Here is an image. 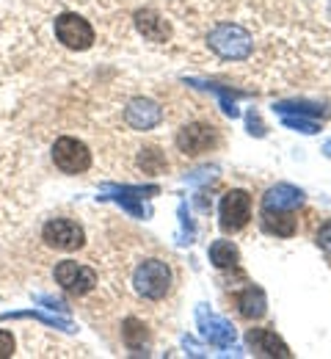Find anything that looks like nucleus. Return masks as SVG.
I'll list each match as a JSON object with an SVG mask.
<instances>
[{"label":"nucleus","mask_w":331,"mask_h":359,"mask_svg":"<svg viewBox=\"0 0 331 359\" xmlns=\"http://www.w3.org/2000/svg\"><path fill=\"white\" fill-rule=\"evenodd\" d=\"M207 45H210V50L218 58H224V61H246L251 55V50H254V39L237 22H218L210 31Z\"/></svg>","instance_id":"1"},{"label":"nucleus","mask_w":331,"mask_h":359,"mask_svg":"<svg viewBox=\"0 0 331 359\" xmlns=\"http://www.w3.org/2000/svg\"><path fill=\"white\" fill-rule=\"evenodd\" d=\"M133 285L143 299H163L171 290V269L163 260H143L133 273Z\"/></svg>","instance_id":"2"},{"label":"nucleus","mask_w":331,"mask_h":359,"mask_svg":"<svg viewBox=\"0 0 331 359\" xmlns=\"http://www.w3.org/2000/svg\"><path fill=\"white\" fill-rule=\"evenodd\" d=\"M52 161H55V166H58L61 172H66V175H80V172H86V169L92 166V152H89V147H86L83 141L64 135V138H58L55 147H52Z\"/></svg>","instance_id":"3"},{"label":"nucleus","mask_w":331,"mask_h":359,"mask_svg":"<svg viewBox=\"0 0 331 359\" xmlns=\"http://www.w3.org/2000/svg\"><path fill=\"white\" fill-rule=\"evenodd\" d=\"M42 238H45L48 246L61 249V252H75V249H80L86 243L83 226L78 222H72V219H52V222H48L45 229H42Z\"/></svg>","instance_id":"4"},{"label":"nucleus","mask_w":331,"mask_h":359,"mask_svg":"<svg viewBox=\"0 0 331 359\" xmlns=\"http://www.w3.org/2000/svg\"><path fill=\"white\" fill-rule=\"evenodd\" d=\"M55 36H58L61 45L69 47V50H89L94 45L92 25L78 14H61L55 20Z\"/></svg>","instance_id":"5"},{"label":"nucleus","mask_w":331,"mask_h":359,"mask_svg":"<svg viewBox=\"0 0 331 359\" xmlns=\"http://www.w3.org/2000/svg\"><path fill=\"white\" fill-rule=\"evenodd\" d=\"M196 323L202 329V337L210 340L213 346H218V348H235V340H237L235 326L230 320H224L221 315L210 313L207 307H199L196 310Z\"/></svg>","instance_id":"6"},{"label":"nucleus","mask_w":331,"mask_h":359,"mask_svg":"<svg viewBox=\"0 0 331 359\" xmlns=\"http://www.w3.org/2000/svg\"><path fill=\"white\" fill-rule=\"evenodd\" d=\"M218 216H221V229L224 232L243 229V226L248 224V219H251V196L246 191H230L221 199Z\"/></svg>","instance_id":"7"},{"label":"nucleus","mask_w":331,"mask_h":359,"mask_svg":"<svg viewBox=\"0 0 331 359\" xmlns=\"http://www.w3.org/2000/svg\"><path fill=\"white\" fill-rule=\"evenodd\" d=\"M55 282L64 290H69L75 296H83L97 285V273L89 266H80L75 260H64V263L55 266Z\"/></svg>","instance_id":"8"},{"label":"nucleus","mask_w":331,"mask_h":359,"mask_svg":"<svg viewBox=\"0 0 331 359\" xmlns=\"http://www.w3.org/2000/svg\"><path fill=\"white\" fill-rule=\"evenodd\" d=\"M125 122L133 128V130H152V128H157L160 122H163V108L157 105V102H152V100H133L130 105H127V111H125Z\"/></svg>","instance_id":"9"},{"label":"nucleus","mask_w":331,"mask_h":359,"mask_svg":"<svg viewBox=\"0 0 331 359\" xmlns=\"http://www.w3.org/2000/svg\"><path fill=\"white\" fill-rule=\"evenodd\" d=\"M246 343L251 346V351L257 357H282V359L293 357V351L287 348V343H284L276 332H271V329H248Z\"/></svg>","instance_id":"10"},{"label":"nucleus","mask_w":331,"mask_h":359,"mask_svg":"<svg viewBox=\"0 0 331 359\" xmlns=\"http://www.w3.org/2000/svg\"><path fill=\"white\" fill-rule=\"evenodd\" d=\"M105 191L108 194H113V196H105V199H113V202H119L130 216H136V219H143L146 216V210H143V196H149V194H157V185H146V188H127V185H105Z\"/></svg>","instance_id":"11"},{"label":"nucleus","mask_w":331,"mask_h":359,"mask_svg":"<svg viewBox=\"0 0 331 359\" xmlns=\"http://www.w3.org/2000/svg\"><path fill=\"white\" fill-rule=\"evenodd\" d=\"M216 138H218L216 128H210V125H188L177 135V147L185 155H202L216 144Z\"/></svg>","instance_id":"12"},{"label":"nucleus","mask_w":331,"mask_h":359,"mask_svg":"<svg viewBox=\"0 0 331 359\" xmlns=\"http://www.w3.org/2000/svg\"><path fill=\"white\" fill-rule=\"evenodd\" d=\"M136 28L146 42H166L171 36V28L169 22L155 11V8H141L136 11Z\"/></svg>","instance_id":"13"},{"label":"nucleus","mask_w":331,"mask_h":359,"mask_svg":"<svg viewBox=\"0 0 331 359\" xmlns=\"http://www.w3.org/2000/svg\"><path fill=\"white\" fill-rule=\"evenodd\" d=\"M301 202H304V191L295 188V185H287V182L274 185V188L262 196V208H265V210H295Z\"/></svg>","instance_id":"14"},{"label":"nucleus","mask_w":331,"mask_h":359,"mask_svg":"<svg viewBox=\"0 0 331 359\" xmlns=\"http://www.w3.org/2000/svg\"><path fill=\"white\" fill-rule=\"evenodd\" d=\"M237 310H240V315H243V318H248V320L262 318V315H265V310H268L265 290H262V287H257V285L246 287V290L237 296Z\"/></svg>","instance_id":"15"},{"label":"nucleus","mask_w":331,"mask_h":359,"mask_svg":"<svg viewBox=\"0 0 331 359\" xmlns=\"http://www.w3.org/2000/svg\"><path fill=\"white\" fill-rule=\"evenodd\" d=\"M262 224L268 232L279 235V238H290L295 232V219L293 210H265L262 208Z\"/></svg>","instance_id":"16"},{"label":"nucleus","mask_w":331,"mask_h":359,"mask_svg":"<svg viewBox=\"0 0 331 359\" xmlns=\"http://www.w3.org/2000/svg\"><path fill=\"white\" fill-rule=\"evenodd\" d=\"M122 337H125V346L130 351H136V354L146 351V346H149V332H146V326H143L141 320H136V318H127L122 323Z\"/></svg>","instance_id":"17"},{"label":"nucleus","mask_w":331,"mask_h":359,"mask_svg":"<svg viewBox=\"0 0 331 359\" xmlns=\"http://www.w3.org/2000/svg\"><path fill=\"white\" fill-rule=\"evenodd\" d=\"M240 260V252L232 241H213L210 243V263L216 269H235Z\"/></svg>","instance_id":"18"},{"label":"nucleus","mask_w":331,"mask_h":359,"mask_svg":"<svg viewBox=\"0 0 331 359\" xmlns=\"http://www.w3.org/2000/svg\"><path fill=\"white\" fill-rule=\"evenodd\" d=\"M276 114L282 116H323V108L318 102H304V100H293V102H276L274 105Z\"/></svg>","instance_id":"19"},{"label":"nucleus","mask_w":331,"mask_h":359,"mask_svg":"<svg viewBox=\"0 0 331 359\" xmlns=\"http://www.w3.org/2000/svg\"><path fill=\"white\" fill-rule=\"evenodd\" d=\"M188 83H190V86H199V89L216 91V94H218V100H221V108H224V114H227V116H232V119H237V116H240L235 100H232V91H227L224 86H218V83H204V81H193V78H190Z\"/></svg>","instance_id":"20"},{"label":"nucleus","mask_w":331,"mask_h":359,"mask_svg":"<svg viewBox=\"0 0 331 359\" xmlns=\"http://www.w3.org/2000/svg\"><path fill=\"white\" fill-rule=\"evenodd\" d=\"M0 318H3V320H11V318H36V320H42V323H48V326L64 329V332H75V329H72V323H69L66 318H55V315L36 313V310H25V313H3Z\"/></svg>","instance_id":"21"},{"label":"nucleus","mask_w":331,"mask_h":359,"mask_svg":"<svg viewBox=\"0 0 331 359\" xmlns=\"http://www.w3.org/2000/svg\"><path fill=\"white\" fill-rule=\"evenodd\" d=\"M139 166H141L146 175H160V172L166 169V158H163L160 149L149 147V149H141V155H139Z\"/></svg>","instance_id":"22"},{"label":"nucleus","mask_w":331,"mask_h":359,"mask_svg":"<svg viewBox=\"0 0 331 359\" xmlns=\"http://www.w3.org/2000/svg\"><path fill=\"white\" fill-rule=\"evenodd\" d=\"M284 128H293V130H298V133H307V135H315L321 128H318V122L315 119H307V116H282Z\"/></svg>","instance_id":"23"},{"label":"nucleus","mask_w":331,"mask_h":359,"mask_svg":"<svg viewBox=\"0 0 331 359\" xmlns=\"http://www.w3.org/2000/svg\"><path fill=\"white\" fill-rule=\"evenodd\" d=\"M14 354V337L0 329V359H8Z\"/></svg>","instance_id":"24"},{"label":"nucleus","mask_w":331,"mask_h":359,"mask_svg":"<svg viewBox=\"0 0 331 359\" xmlns=\"http://www.w3.org/2000/svg\"><path fill=\"white\" fill-rule=\"evenodd\" d=\"M318 246L331 255V222H326V224L321 226V232H318Z\"/></svg>","instance_id":"25"},{"label":"nucleus","mask_w":331,"mask_h":359,"mask_svg":"<svg viewBox=\"0 0 331 359\" xmlns=\"http://www.w3.org/2000/svg\"><path fill=\"white\" fill-rule=\"evenodd\" d=\"M248 133L251 135H265V128H262V122H260V116L251 111L248 114Z\"/></svg>","instance_id":"26"},{"label":"nucleus","mask_w":331,"mask_h":359,"mask_svg":"<svg viewBox=\"0 0 331 359\" xmlns=\"http://www.w3.org/2000/svg\"><path fill=\"white\" fill-rule=\"evenodd\" d=\"M36 302H39V304H48V310H58V313H66V310H69L64 302H58V299H50V296H39Z\"/></svg>","instance_id":"27"},{"label":"nucleus","mask_w":331,"mask_h":359,"mask_svg":"<svg viewBox=\"0 0 331 359\" xmlns=\"http://www.w3.org/2000/svg\"><path fill=\"white\" fill-rule=\"evenodd\" d=\"M183 343H185V348H188V354H190V357H202V354H204V351H202V348H199V346H196V343H193L190 337H185Z\"/></svg>","instance_id":"28"},{"label":"nucleus","mask_w":331,"mask_h":359,"mask_svg":"<svg viewBox=\"0 0 331 359\" xmlns=\"http://www.w3.org/2000/svg\"><path fill=\"white\" fill-rule=\"evenodd\" d=\"M323 152H326V158H331V141L326 144V147H323Z\"/></svg>","instance_id":"29"}]
</instances>
